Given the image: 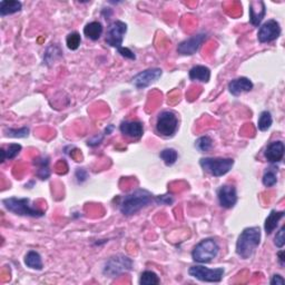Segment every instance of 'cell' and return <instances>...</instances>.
I'll return each instance as SVG.
<instances>
[{
    "mask_svg": "<svg viewBox=\"0 0 285 285\" xmlns=\"http://www.w3.org/2000/svg\"><path fill=\"white\" fill-rule=\"evenodd\" d=\"M154 202H155V196L151 192L138 188L122 198V202L119 204V211L125 216H132Z\"/></svg>",
    "mask_w": 285,
    "mask_h": 285,
    "instance_id": "cell-1",
    "label": "cell"
},
{
    "mask_svg": "<svg viewBox=\"0 0 285 285\" xmlns=\"http://www.w3.org/2000/svg\"><path fill=\"white\" fill-rule=\"evenodd\" d=\"M261 243V230L260 227L253 226L245 229L240 234L236 242V254L241 259L249 260L255 252Z\"/></svg>",
    "mask_w": 285,
    "mask_h": 285,
    "instance_id": "cell-2",
    "label": "cell"
},
{
    "mask_svg": "<svg viewBox=\"0 0 285 285\" xmlns=\"http://www.w3.org/2000/svg\"><path fill=\"white\" fill-rule=\"evenodd\" d=\"M2 204L7 211L10 212V213L19 215V216H28L36 218L45 216V212L33 206L30 204L29 198L8 197L3 199Z\"/></svg>",
    "mask_w": 285,
    "mask_h": 285,
    "instance_id": "cell-3",
    "label": "cell"
},
{
    "mask_svg": "<svg viewBox=\"0 0 285 285\" xmlns=\"http://www.w3.org/2000/svg\"><path fill=\"white\" fill-rule=\"evenodd\" d=\"M219 245L214 238H204L195 245L192 251V259L201 264H206L217 257Z\"/></svg>",
    "mask_w": 285,
    "mask_h": 285,
    "instance_id": "cell-4",
    "label": "cell"
},
{
    "mask_svg": "<svg viewBox=\"0 0 285 285\" xmlns=\"http://www.w3.org/2000/svg\"><path fill=\"white\" fill-rule=\"evenodd\" d=\"M132 268V259H129L126 255H122V254H117V255L109 257L105 262L103 267V274L107 277H110V279H114V277L124 274L126 272H129Z\"/></svg>",
    "mask_w": 285,
    "mask_h": 285,
    "instance_id": "cell-5",
    "label": "cell"
},
{
    "mask_svg": "<svg viewBox=\"0 0 285 285\" xmlns=\"http://www.w3.org/2000/svg\"><path fill=\"white\" fill-rule=\"evenodd\" d=\"M201 167L212 176L221 177L229 173L234 166V160L222 157H203L199 160Z\"/></svg>",
    "mask_w": 285,
    "mask_h": 285,
    "instance_id": "cell-6",
    "label": "cell"
},
{
    "mask_svg": "<svg viewBox=\"0 0 285 285\" xmlns=\"http://www.w3.org/2000/svg\"><path fill=\"white\" fill-rule=\"evenodd\" d=\"M225 269L223 267L209 268L203 265H193L188 269V274L194 279L207 283H218L221 282L224 276Z\"/></svg>",
    "mask_w": 285,
    "mask_h": 285,
    "instance_id": "cell-7",
    "label": "cell"
},
{
    "mask_svg": "<svg viewBox=\"0 0 285 285\" xmlns=\"http://www.w3.org/2000/svg\"><path fill=\"white\" fill-rule=\"evenodd\" d=\"M178 128V119L171 110H164L159 115L156 122V132L164 137L174 136Z\"/></svg>",
    "mask_w": 285,
    "mask_h": 285,
    "instance_id": "cell-8",
    "label": "cell"
},
{
    "mask_svg": "<svg viewBox=\"0 0 285 285\" xmlns=\"http://www.w3.org/2000/svg\"><path fill=\"white\" fill-rule=\"evenodd\" d=\"M127 33V25L124 21L116 20L111 24L107 29L106 35V44L110 47L116 48L117 51L123 47V41Z\"/></svg>",
    "mask_w": 285,
    "mask_h": 285,
    "instance_id": "cell-9",
    "label": "cell"
},
{
    "mask_svg": "<svg viewBox=\"0 0 285 285\" xmlns=\"http://www.w3.org/2000/svg\"><path fill=\"white\" fill-rule=\"evenodd\" d=\"M209 36L206 33H198L192 36L187 39L179 42L177 46V53H180L183 56H192L198 52V49L201 48L203 42L205 41Z\"/></svg>",
    "mask_w": 285,
    "mask_h": 285,
    "instance_id": "cell-10",
    "label": "cell"
},
{
    "mask_svg": "<svg viewBox=\"0 0 285 285\" xmlns=\"http://www.w3.org/2000/svg\"><path fill=\"white\" fill-rule=\"evenodd\" d=\"M161 75H163V71L160 68L146 69V71L138 72L136 76L133 77L132 84L138 89H142V88H146L149 85L156 83Z\"/></svg>",
    "mask_w": 285,
    "mask_h": 285,
    "instance_id": "cell-11",
    "label": "cell"
},
{
    "mask_svg": "<svg viewBox=\"0 0 285 285\" xmlns=\"http://www.w3.org/2000/svg\"><path fill=\"white\" fill-rule=\"evenodd\" d=\"M280 24L276 20H274V19H269V20L265 21L264 24L260 27L259 33H257V38H259L260 42L265 44V42L274 41L280 37Z\"/></svg>",
    "mask_w": 285,
    "mask_h": 285,
    "instance_id": "cell-12",
    "label": "cell"
},
{
    "mask_svg": "<svg viewBox=\"0 0 285 285\" xmlns=\"http://www.w3.org/2000/svg\"><path fill=\"white\" fill-rule=\"evenodd\" d=\"M218 203L223 209H232L237 203V192L234 185L225 184L217 191Z\"/></svg>",
    "mask_w": 285,
    "mask_h": 285,
    "instance_id": "cell-13",
    "label": "cell"
},
{
    "mask_svg": "<svg viewBox=\"0 0 285 285\" xmlns=\"http://www.w3.org/2000/svg\"><path fill=\"white\" fill-rule=\"evenodd\" d=\"M284 152H285L284 142L282 141H275V142H269V144L267 146V148H265V152H264V156L267 161L274 164V163H279V161L283 160Z\"/></svg>",
    "mask_w": 285,
    "mask_h": 285,
    "instance_id": "cell-14",
    "label": "cell"
},
{
    "mask_svg": "<svg viewBox=\"0 0 285 285\" xmlns=\"http://www.w3.org/2000/svg\"><path fill=\"white\" fill-rule=\"evenodd\" d=\"M119 130L124 136L132 138V140H140L144 134V127L138 121L123 122L119 126Z\"/></svg>",
    "mask_w": 285,
    "mask_h": 285,
    "instance_id": "cell-15",
    "label": "cell"
},
{
    "mask_svg": "<svg viewBox=\"0 0 285 285\" xmlns=\"http://www.w3.org/2000/svg\"><path fill=\"white\" fill-rule=\"evenodd\" d=\"M249 21L253 26H260L262 20H263L265 15H267V6L265 2L262 0L249 2Z\"/></svg>",
    "mask_w": 285,
    "mask_h": 285,
    "instance_id": "cell-16",
    "label": "cell"
},
{
    "mask_svg": "<svg viewBox=\"0 0 285 285\" xmlns=\"http://www.w3.org/2000/svg\"><path fill=\"white\" fill-rule=\"evenodd\" d=\"M253 89V83L248 77H238L231 80L229 84V90L233 96H240L243 92L251 91Z\"/></svg>",
    "mask_w": 285,
    "mask_h": 285,
    "instance_id": "cell-17",
    "label": "cell"
},
{
    "mask_svg": "<svg viewBox=\"0 0 285 285\" xmlns=\"http://www.w3.org/2000/svg\"><path fill=\"white\" fill-rule=\"evenodd\" d=\"M284 217V212H279L273 210L271 211V213L268 214V216L265 219L264 223V230L265 233L267 234H271L272 232H274V230L279 225V222Z\"/></svg>",
    "mask_w": 285,
    "mask_h": 285,
    "instance_id": "cell-18",
    "label": "cell"
},
{
    "mask_svg": "<svg viewBox=\"0 0 285 285\" xmlns=\"http://www.w3.org/2000/svg\"><path fill=\"white\" fill-rule=\"evenodd\" d=\"M188 76H190L191 80H197V82L207 83L211 79V71L209 67L198 65V66H194L191 69Z\"/></svg>",
    "mask_w": 285,
    "mask_h": 285,
    "instance_id": "cell-19",
    "label": "cell"
},
{
    "mask_svg": "<svg viewBox=\"0 0 285 285\" xmlns=\"http://www.w3.org/2000/svg\"><path fill=\"white\" fill-rule=\"evenodd\" d=\"M22 8V3L17 0H2L0 2V15L2 17L19 13Z\"/></svg>",
    "mask_w": 285,
    "mask_h": 285,
    "instance_id": "cell-20",
    "label": "cell"
},
{
    "mask_svg": "<svg viewBox=\"0 0 285 285\" xmlns=\"http://www.w3.org/2000/svg\"><path fill=\"white\" fill-rule=\"evenodd\" d=\"M104 28L99 21H91L84 28V35L90 40H98L103 35Z\"/></svg>",
    "mask_w": 285,
    "mask_h": 285,
    "instance_id": "cell-21",
    "label": "cell"
},
{
    "mask_svg": "<svg viewBox=\"0 0 285 285\" xmlns=\"http://www.w3.org/2000/svg\"><path fill=\"white\" fill-rule=\"evenodd\" d=\"M34 164H35V166L37 167L36 175L42 180L48 179L49 176H51V171H49V159H48V157L41 156V157H39V159L35 160Z\"/></svg>",
    "mask_w": 285,
    "mask_h": 285,
    "instance_id": "cell-22",
    "label": "cell"
},
{
    "mask_svg": "<svg viewBox=\"0 0 285 285\" xmlns=\"http://www.w3.org/2000/svg\"><path fill=\"white\" fill-rule=\"evenodd\" d=\"M25 265L27 267L36 269V271H41L44 267L40 254L36 251H29L25 255Z\"/></svg>",
    "mask_w": 285,
    "mask_h": 285,
    "instance_id": "cell-23",
    "label": "cell"
},
{
    "mask_svg": "<svg viewBox=\"0 0 285 285\" xmlns=\"http://www.w3.org/2000/svg\"><path fill=\"white\" fill-rule=\"evenodd\" d=\"M21 145L20 144H10L8 147H7V149L5 148H1L0 149V152H1L2 154V160L1 161L3 163V161L7 160H14L16 159V157L18 156V154L21 152Z\"/></svg>",
    "mask_w": 285,
    "mask_h": 285,
    "instance_id": "cell-24",
    "label": "cell"
},
{
    "mask_svg": "<svg viewBox=\"0 0 285 285\" xmlns=\"http://www.w3.org/2000/svg\"><path fill=\"white\" fill-rule=\"evenodd\" d=\"M160 157L167 166H172V165L176 163L177 159H178V153L174 148H165L160 153Z\"/></svg>",
    "mask_w": 285,
    "mask_h": 285,
    "instance_id": "cell-25",
    "label": "cell"
},
{
    "mask_svg": "<svg viewBox=\"0 0 285 285\" xmlns=\"http://www.w3.org/2000/svg\"><path fill=\"white\" fill-rule=\"evenodd\" d=\"M160 283L159 275L153 271H144L140 277L141 285H157Z\"/></svg>",
    "mask_w": 285,
    "mask_h": 285,
    "instance_id": "cell-26",
    "label": "cell"
},
{
    "mask_svg": "<svg viewBox=\"0 0 285 285\" xmlns=\"http://www.w3.org/2000/svg\"><path fill=\"white\" fill-rule=\"evenodd\" d=\"M272 123H273L272 114L267 110H264L262 111L260 115L259 122H257V127H259L261 132H265V130H267L269 127L272 126Z\"/></svg>",
    "mask_w": 285,
    "mask_h": 285,
    "instance_id": "cell-27",
    "label": "cell"
},
{
    "mask_svg": "<svg viewBox=\"0 0 285 285\" xmlns=\"http://www.w3.org/2000/svg\"><path fill=\"white\" fill-rule=\"evenodd\" d=\"M195 147L197 148L199 152L206 153L211 151L212 147H213V141H212V138L210 136H202L196 141Z\"/></svg>",
    "mask_w": 285,
    "mask_h": 285,
    "instance_id": "cell-28",
    "label": "cell"
},
{
    "mask_svg": "<svg viewBox=\"0 0 285 285\" xmlns=\"http://www.w3.org/2000/svg\"><path fill=\"white\" fill-rule=\"evenodd\" d=\"M80 42H82V37L77 32L71 33L66 38V45L71 51H77L79 48Z\"/></svg>",
    "mask_w": 285,
    "mask_h": 285,
    "instance_id": "cell-29",
    "label": "cell"
},
{
    "mask_svg": "<svg viewBox=\"0 0 285 285\" xmlns=\"http://www.w3.org/2000/svg\"><path fill=\"white\" fill-rule=\"evenodd\" d=\"M262 182L265 187H273L277 183V176L275 171H273L272 168H268L267 172L264 173Z\"/></svg>",
    "mask_w": 285,
    "mask_h": 285,
    "instance_id": "cell-30",
    "label": "cell"
},
{
    "mask_svg": "<svg viewBox=\"0 0 285 285\" xmlns=\"http://www.w3.org/2000/svg\"><path fill=\"white\" fill-rule=\"evenodd\" d=\"M6 135L7 136L14 137V138H25L29 135V128L28 127H21V128H19V129L7 128Z\"/></svg>",
    "mask_w": 285,
    "mask_h": 285,
    "instance_id": "cell-31",
    "label": "cell"
},
{
    "mask_svg": "<svg viewBox=\"0 0 285 285\" xmlns=\"http://www.w3.org/2000/svg\"><path fill=\"white\" fill-rule=\"evenodd\" d=\"M284 231H285V227L282 226L279 230V232L276 233L275 237H274V244H275L276 248H279V249H283V246L285 244V235H284L285 232Z\"/></svg>",
    "mask_w": 285,
    "mask_h": 285,
    "instance_id": "cell-32",
    "label": "cell"
},
{
    "mask_svg": "<svg viewBox=\"0 0 285 285\" xmlns=\"http://www.w3.org/2000/svg\"><path fill=\"white\" fill-rule=\"evenodd\" d=\"M155 203L159 205H171L174 203V198L172 195H160L155 196Z\"/></svg>",
    "mask_w": 285,
    "mask_h": 285,
    "instance_id": "cell-33",
    "label": "cell"
},
{
    "mask_svg": "<svg viewBox=\"0 0 285 285\" xmlns=\"http://www.w3.org/2000/svg\"><path fill=\"white\" fill-rule=\"evenodd\" d=\"M118 53H121L123 57H125L127 59H130V60H135L136 59V56H135V53L130 51L129 48H126V47H122L118 49Z\"/></svg>",
    "mask_w": 285,
    "mask_h": 285,
    "instance_id": "cell-34",
    "label": "cell"
},
{
    "mask_svg": "<svg viewBox=\"0 0 285 285\" xmlns=\"http://www.w3.org/2000/svg\"><path fill=\"white\" fill-rule=\"evenodd\" d=\"M76 178L79 183L85 182L88 178V173L85 168H78L76 171Z\"/></svg>",
    "mask_w": 285,
    "mask_h": 285,
    "instance_id": "cell-35",
    "label": "cell"
},
{
    "mask_svg": "<svg viewBox=\"0 0 285 285\" xmlns=\"http://www.w3.org/2000/svg\"><path fill=\"white\" fill-rule=\"evenodd\" d=\"M269 284H271V285H284L285 284V280L283 279L282 275L274 274L272 276L271 281H269Z\"/></svg>",
    "mask_w": 285,
    "mask_h": 285,
    "instance_id": "cell-36",
    "label": "cell"
},
{
    "mask_svg": "<svg viewBox=\"0 0 285 285\" xmlns=\"http://www.w3.org/2000/svg\"><path fill=\"white\" fill-rule=\"evenodd\" d=\"M103 138H104V135H96V136L94 137V138H91L90 141H88V146H91V147H95V146H97V145H99L102 142V141H103Z\"/></svg>",
    "mask_w": 285,
    "mask_h": 285,
    "instance_id": "cell-37",
    "label": "cell"
},
{
    "mask_svg": "<svg viewBox=\"0 0 285 285\" xmlns=\"http://www.w3.org/2000/svg\"><path fill=\"white\" fill-rule=\"evenodd\" d=\"M277 257H279V263L281 265V267H284L285 265V260H284V251H280L277 253Z\"/></svg>",
    "mask_w": 285,
    "mask_h": 285,
    "instance_id": "cell-38",
    "label": "cell"
},
{
    "mask_svg": "<svg viewBox=\"0 0 285 285\" xmlns=\"http://www.w3.org/2000/svg\"><path fill=\"white\" fill-rule=\"evenodd\" d=\"M113 129H114V126H113V125H109V126L107 127V128L105 129V133H106L107 135H110L111 132H113Z\"/></svg>",
    "mask_w": 285,
    "mask_h": 285,
    "instance_id": "cell-39",
    "label": "cell"
}]
</instances>
